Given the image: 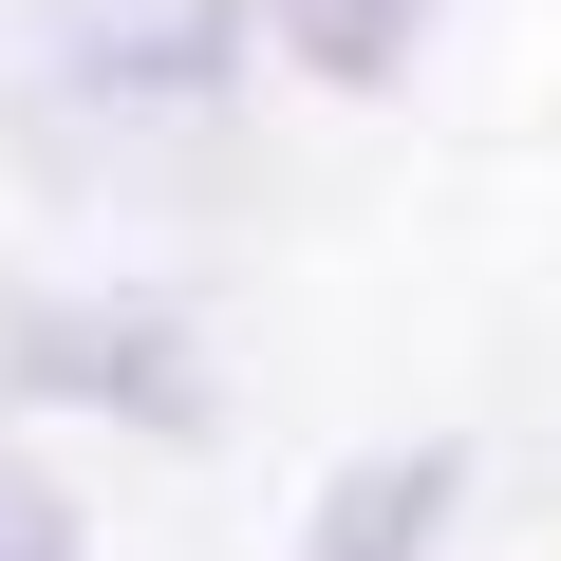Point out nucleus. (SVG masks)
<instances>
[{
    "mask_svg": "<svg viewBox=\"0 0 561 561\" xmlns=\"http://www.w3.org/2000/svg\"><path fill=\"white\" fill-rule=\"evenodd\" d=\"M0 375H20V393H76V412H131V431H206V356H187L169 319H131V300L20 319V337H0Z\"/></svg>",
    "mask_w": 561,
    "mask_h": 561,
    "instance_id": "f257e3e1",
    "label": "nucleus"
},
{
    "mask_svg": "<svg viewBox=\"0 0 561 561\" xmlns=\"http://www.w3.org/2000/svg\"><path fill=\"white\" fill-rule=\"evenodd\" d=\"M225 0H94V20L57 38V94H113V113H187V94H225Z\"/></svg>",
    "mask_w": 561,
    "mask_h": 561,
    "instance_id": "f03ea898",
    "label": "nucleus"
},
{
    "mask_svg": "<svg viewBox=\"0 0 561 561\" xmlns=\"http://www.w3.org/2000/svg\"><path fill=\"white\" fill-rule=\"evenodd\" d=\"M449 486H468L449 449H375V468H356V486L319 505V561H431V524H449Z\"/></svg>",
    "mask_w": 561,
    "mask_h": 561,
    "instance_id": "7ed1b4c3",
    "label": "nucleus"
},
{
    "mask_svg": "<svg viewBox=\"0 0 561 561\" xmlns=\"http://www.w3.org/2000/svg\"><path fill=\"white\" fill-rule=\"evenodd\" d=\"M412 20H431V0H280V38H300L337 94H393L412 76Z\"/></svg>",
    "mask_w": 561,
    "mask_h": 561,
    "instance_id": "20e7f679",
    "label": "nucleus"
},
{
    "mask_svg": "<svg viewBox=\"0 0 561 561\" xmlns=\"http://www.w3.org/2000/svg\"><path fill=\"white\" fill-rule=\"evenodd\" d=\"M0 561H94V542H76V505H57V486H0Z\"/></svg>",
    "mask_w": 561,
    "mask_h": 561,
    "instance_id": "39448f33",
    "label": "nucleus"
}]
</instances>
